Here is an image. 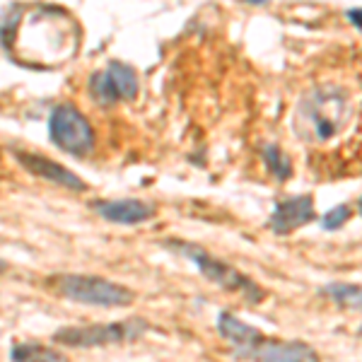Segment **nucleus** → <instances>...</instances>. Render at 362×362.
Instances as JSON below:
<instances>
[{"instance_id":"nucleus-12","label":"nucleus","mask_w":362,"mask_h":362,"mask_svg":"<svg viewBox=\"0 0 362 362\" xmlns=\"http://www.w3.org/2000/svg\"><path fill=\"white\" fill-rule=\"evenodd\" d=\"M10 362H70L58 350L44 343H15L10 348Z\"/></svg>"},{"instance_id":"nucleus-7","label":"nucleus","mask_w":362,"mask_h":362,"mask_svg":"<svg viewBox=\"0 0 362 362\" xmlns=\"http://www.w3.org/2000/svg\"><path fill=\"white\" fill-rule=\"evenodd\" d=\"M239 360L247 362H319V353L305 341H276L261 336Z\"/></svg>"},{"instance_id":"nucleus-1","label":"nucleus","mask_w":362,"mask_h":362,"mask_svg":"<svg viewBox=\"0 0 362 362\" xmlns=\"http://www.w3.org/2000/svg\"><path fill=\"white\" fill-rule=\"evenodd\" d=\"M162 247L169 249L172 254L181 256V259L191 261V264L201 271V276L210 280V283H215L223 290H230V293L242 295L244 300L251 302V305H259V302L266 300V290L261 288L256 280H251L247 273L237 271L235 266L225 264L223 259L213 256L208 249H203L201 244L184 242V239H165Z\"/></svg>"},{"instance_id":"nucleus-15","label":"nucleus","mask_w":362,"mask_h":362,"mask_svg":"<svg viewBox=\"0 0 362 362\" xmlns=\"http://www.w3.org/2000/svg\"><path fill=\"white\" fill-rule=\"evenodd\" d=\"M350 218H353V206H350V203H341V206L331 208L329 213L319 220V225H321V230H326V232H336V230H341Z\"/></svg>"},{"instance_id":"nucleus-10","label":"nucleus","mask_w":362,"mask_h":362,"mask_svg":"<svg viewBox=\"0 0 362 362\" xmlns=\"http://www.w3.org/2000/svg\"><path fill=\"white\" fill-rule=\"evenodd\" d=\"M92 210L102 220L114 225H140L155 218L157 208L140 198H119V201H95Z\"/></svg>"},{"instance_id":"nucleus-14","label":"nucleus","mask_w":362,"mask_h":362,"mask_svg":"<svg viewBox=\"0 0 362 362\" xmlns=\"http://www.w3.org/2000/svg\"><path fill=\"white\" fill-rule=\"evenodd\" d=\"M264 162H266L268 172L276 177V181H288L290 177H293V162H290V157L280 150V145H276V143L266 145Z\"/></svg>"},{"instance_id":"nucleus-5","label":"nucleus","mask_w":362,"mask_h":362,"mask_svg":"<svg viewBox=\"0 0 362 362\" xmlns=\"http://www.w3.org/2000/svg\"><path fill=\"white\" fill-rule=\"evenodd\" d=\"M300 112L312 124L314 136L319 140L334 138L341 131L343 119L348 114L346 92L338 90V87H319V90H312L307 99H302Z\"/></svg>"},{"instance_id":"nucleus-9","label":"nucleus","mask_w":362,"mask_h":362,"mask_svg":"<svg viewBox=\"0 0 362 362\" xmlns=\"http://www.w3.org/2000/svg\"><path fill=\"white\" fill-rule=\"evenodd\" d=\"M15 157H17V162H20L29 174H34L37 179L51 181V184L63 186V189L75 191V194L87 191V184L78 177V174L70 172V169L58 165L54 160H49V157L37 155V153H22V150H15Z\"/></svg>"},{"instance_id":"nucleus-17","label":"nucleus","mask_w":362,"mask_h":362,"mask_svg":"<svg viewBox=\"0 0 362 362\" xmlns=\"http://www.w3.org/2000/svg\"><path fill=\"white\" fill-rule=\"evenodd\" d=\"M247 3H251V5H266V3H271V0H247Z\"/></svg>"},{"instance_id":"nucleus-3","label":"nucleus","mask_w":362,"mask_h":362,"mask_svg":"<svg viewBox=\"0 0 362 362\" xmlns=\"http://www.w3.org/2000/svg\"><path fill=\"white\" fill-rule=\"evenodd\" d=\"M150 331L145 319H126L112 321V324H87V326H63L54 334V343L66 348H107L124 346V343L138 341Z\"/></svg>"},{"instance_id":"nucleus-13","label":"nucleus","mask_w":362,"mask_h":362,"mask_svg":"<svg viewBox=\"0 0 362 362\" xmlns=\"http://www.w3.org/2000/svg\"><path fill=\"white\" fill-rule=\"evenodd\" d=\"M321 297L331 300L334 305H338L341 309H353L358 312L360 309V285H353V283H329L319 290Z\"/></svg>"},{"instance_id":"nucleus-6","label":"nucleus","mask_w":362,"mask_h":362,"mask_svg":"<svg viewBox=\"0 0 362 362\" xmlns=\"http://www.w3.org/2000/svg\"><path fill=\"white\" fill-rule=\"evenodd\" d=\"M140 83L138 73L128 63L121 61H109L107 68L97 70L90 75V83H87V92H90L92 102L99 107H114L119 102H131L138 97Z\"/></svg>"},{"instance_id":"nucleus-8","label":"nucleus","mask_w":362,"mask_h":362,"mask_svg":"<svg viewBox=\"0 0 362 362\" xmlns=\"http://www.w3.org/2000/svg\"><path fill=\"white\" fill-rule=\"evenodd\" d=\"M317 218V210H314V196L300 194V196H288L283 201H276L273 215L268 220V230L278 237H285L290 232L300 230L309 223H314Z\"/></svg>"},{"instance_id":"nucleus-16","label":"nucleus","mask_w":362,"mask_h":362,"mask_svg":"<svg viewBox=\"0 0 362 362\" xmlns=\"http://www.w3.org/2000/svg\"><path fill=\"white\" fill-rule=\"evenodd\" d=\"M346 17H348L350 25H353L355 29H360V27H362V22H360V8H350L348 13H346Z\"/></svg>"},{"instance_id":"nucleus-2","label":"nucleus","mask_w":362,"mask_h":362,"mask_svg":"<svg viewBox=\"0 0 362 362\" xmlns=\"http://www.w3.org/2000/svg\"><path fill=\"white\" fill-rule=\"evenodd\" d=\"M51 288L70 302L104 309L131 307L136 302V293L121 283H114L102 276H85V273H63L51 278Z\"/></svg>"},{"instance_id":"nucleus-11","label":"nucleus","mask_w":362,"mask_h":362,"mask_svg":"<svg viewBox=\"0 0 362 362\" xmlns=\"http://www.w3.org/2000/svg\"><path fill=\"white\" fill-rule=\"evenodd\" d=\"M218 334L223 336V341L232 348V355H235L237 360L242 358V353H247V350L264 336L259 329L244 324V321L237 319L232 312L218 314Z\"/></svg>"},{"instance_id":"nucleus-4","label":"nucleus","mask_w":362,"mask_h":362,"mask_svg":"<svg viewBox=\"0 0 362 362\" xmlns=\"http://www.w3.org/2000/svg\"><path fill=\"white\" fill-rule=\"evenodd\" d=\"M49 138L58 150L87 157L95 150V128L75 104H58L49 116Z\"/></svg>"},{"instance_id":"nucleus-18","label":"nucleus","mask_w":362,"mask_h":362,"mask_svg":"<svg viewBox=\"0 0 362 362\" xmlns=\"http://www.w3.org/2000/svg\"><path fill=\"white\" fill-rule=\"evenodd\" d=\"M5 271H8V264H5V261L3 259H0V276H3V273Z\"/></svg>"}]
</instances>
